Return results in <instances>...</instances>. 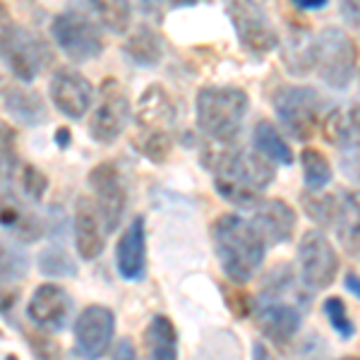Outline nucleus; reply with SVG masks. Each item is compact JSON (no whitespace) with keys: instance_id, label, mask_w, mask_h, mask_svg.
I'll return each instance as SVG.
<instances>
[{"instance_id":"c9c22d12","label":"nucleus","mask_w":360,"mask_h":360,"mask_svg":"<svg viewBox=\"0 0 360 360\" xmlns=\"http://www.w3.org/2000/svg\"><path fill=\"white\" fill-rule=\"evenodd\" d=\"M15 142H17L15 127L0 120V154H15Z\"/></svg>"},{"instance_id":"7c9ffc66","label":"nucleus","mask_w":360,"mask_h":360,"mask_svg":"<svg viewBox=\"0 0 360 360\" xmlns=\"http://www.w3.org/2000/svg\"><path fill=\"white\" fill-rule=\"evenodd\" d=\"M39 269L44 276H75L77 274V262L63 248H46L39 255Z\"/></svg>"},{"instance_id":"72a5a7b5","label":"nucleus","mask_w":360,"mask_h":360,"mask_svg":"<svg viewBox=\"0 0 360 360\" xmlns=\"http://www.w3.org/2000/svg\"><path fill=\"white\" fill-rule=\"evenodd\" d=\"M20 188L27 200L39 202L44 200L46 190H49V178H46L41 168H37L34 164H25L20 171Z\"/></svg>"},{"instance_id":"c03bdc74","label":"nucleus","mask_w":360,"mask_h":360,"mask_svg":"<svg viewBox=\"0 0 360 360\" xmlns=\"http://www.w3.org/2000/svg\"><path fill=\"white\" fill-rule=\"evenodd\" d=\"M339 360H360V358H353V356H351V358H339Z\"/></svg>"},{"instance_id":"f704fd0d","label":"nucleus","mask_w":360,"mask_h":360,"mask_svg":"<svg viewBox=\"0 0 360 360\" xmlns=\"http://www.w3.org/2000/svg\"><path fill=\"white\" fill-rule=\"evenodd\" d=\"M15 29H17V25L13 20V13H10L8 5L0 0V56H3V49L8 46L10 39H13Z\"/></svg>"},{"instance_id":"6ab92c4d","label":"nucleus","mask_w":360,"mask_h":360,"mask_svg":"<svg viewBox=\"0 0 360 360\" xmlns=\"http://www.w3.org/2000/svg\"><path fill=\"white\" fill-rule=\"evenodd\" d=\"M137 130H168L176 123V103L161 84H149L137 98Z\"/></svg>"},{"instance_id":"aec40b11","label":"nucleus","mask_w":360,"mask_h":360,"mask_svg":"<svg viewBox=\"0 0 360 360\" xmlns=\"http://www.w3.org/2000/svg\"><path fill=\"white\" fill-rule=\"evenodd\" d=\"M322 135L334 147H344L346 152L360 149V103L332 108L322 120Z\"/></svg>"},{"instance_id":"4468645a","label":"nucleus","mask_w":360,"mask_h":360,"mask_svg":"<svg viewBox=\"0 0 360 360\" xmlns=\"http://www.w3.org/2000/svg\"><path fill=\"white\" fill-rule=\"evenodd\" d=\"M27 315L44 332H63L72 315V298L65 288L56 283H44V286H37V291L29 298Z\"/></svg>"},{"instance_id":"79ce46f5","label":"nucleus","mask_w":360,"mask_h":360,"mask_svg":"<svg viewBox=\"0 0 360 360\" xmlns=\"http://www.w3.org/2000/svg\"><path fill=\"white\" fill-rule=\"evenodd\" d=\"M56 142L60 144V147H68V144H70V130H68V127H58V130H56Z\"/></svg>"},{"instance_id":"c756f323","label":"nucleus","mask_w":360,"mask_h":360,"mask_svg":"<svg viewBox=\"0 0 360 360\" xmlns=\"http://www.w3.org/2000/svg\"><path fill=\"white\" fill-rule=\"evenodd\" d=\"M305 214L319 226H334L336 214H339V200L334 195H317V193H305L300 197Z\"/></svg>"},{"instance_id":"cd10ccee","label":"nucleus","mask_w":360,"mask_h":360,"mask_svg":"<svg viewBox=\"0 0 360 360\" xmlns=\"http://www.w3.org/2000/svg\"><path fill=\"white\" fill-rule=\"evenodd\" d=\"M300 161H303V176H305V185L312 190V193H317V190L327 188L329 183H332V164H329V159L324 156L319 149H312L307 147L303 149V154H300Z\"/></svg>"},{"instance_id":"2eb2a0df","label":"nucleus","mask_w":360,"mask_h":360,"mask_svg":"<svg viewBox=\"0 0 360 360\" xmlns=\"http://www.w3.org/2000/svg\"><path fill=\"white\" fill-rule=\"evenodd\" d=\"M255 319H257L259 329H262L266 339L283 346L298 334L300 324H303V310L298 305L288 303V300L259 298Z\"/></svg>"},{"instance_id":"ddd939ff","label":"nucleus","mask_w":360,"mask_h":360,"mask_svg":"<svg viewBox=\"0 0 360 360\" xmlns=\"http://www.w3.org/2000/svg\"><path fill=\"white\" fill-rule=\"evenodd\" d=\"M53 106L70 120H79L94 103V84L72 68H60L49 84Z\"/></svg>"},{"instance_id":"dca6fc26","label":"nucleus","mask_w":360,"mask_h":360,"mask_svg":"<svg viewBox=\"0 0 360 360\" xmlns=\"http://www.w3.org/2000/svg\"><path fill=\"white\" fill-rule=\"evenodd\" d=\"M250 224H252V229L257 231V236L262 238L266 248H274L291 240L298 219H295L293 207H288L283 200H262L255 207Z\"/></svg>"},{"instance_id":"58836bf2","label":"nucleus","mask_w":360,"mask_h":360,"mask_svg":"<svg viewBox=\"0 0 360 360\" xmlns=\"http://www.w3.org/2000/svg\"><path fill=\"white\" fill-rule=\"evenodd\" d=\"M344 286H346V291H348V293H353L356 298H360V276H358V274L348 271L346 278H344Z\"/></svg>"},{"instance_id":"37998d69","label":"nucleus","mask_w":360,"mask_h":360,"mask_svg":"<svg viewBox=\"0 0 360 360\" xmlns=\"http://www.w3.org/2000/svg\"><path fill=\"white\" fill-rule=\"evenodd\" d=\"M166 3L173 5V8H190V5H197L202 0H166Z\"/></svg>"},{"instance_id":"20e7f679","label":"nucleus","mask_w":360,"mask_h":360,"mask_svg":"<svg viewBox=\"0 0 360 360\" xmlns=\"http://www.w3.org/2000/svg\"><path fill=\"white\" fill-rule=\"evenodd\" d=\"M358 63V49L344 29L327 27L315 37L312 70H317L319 79L334 89H346L353 79Z\"/></svg>"},{"instance_id":"4c0bfd02","label":"nucleus","mask_w":360,"mask_h":360,"mask_svg":"<svg viewBox=\"0 0 360 360\" xmlns=\"http://www.w3.org/2000/svg\"><path fill=\"white\" fill-rule=\"evenodd\" d=\"M344 17L360 25V0H344Z\"/></svg>"},{"instance_id":"f257e3e1","label":"nucleus","mask_w":360,"mask_h":360,"mask_svg":"<svg viewBox=\"0 0 360 360\" xmlns=\"http://www.w3.org/2000/svg\"><path fill=\"white\" fill-rule=\"evenodd\" d=\"M214 188L226 202L243 209H255L262 202V190L276 178V168L259 152L231 149L214 154Z\"/></svg>"},{"instance_id":"f3484780","label":"nucleus","mask_w":360,"mask_h":360,"mask_svg":"<svg viewBox=\"0 0 360 360\" xmlns=\"http://www.w3.org/2000/svg\"><path fill=\"white\" fill-rule=\"evenodd\" d=\"M115 266L125 281H142L147 274V231L144 219L135 217L115 248Z\"/></svg>"},{"instance_id":"f8f14e48","label":"nucleus","mask_w":360,"mask_h":360,"mask_svg":"<svg viewBox=\"0 0 360 360\" xmlns=\"http://www.w3.org/2000/svg\"><path fill=\"white\" fill-rule=\"evenodd\" d=\"M3 58L15 77L22 82H34L46 70V65H51V60H53L49 44L22 27L15 29L13 39L3 49Z\"/></svg>"},{"instance_id":"2f4dec72","label":"nucleus","mask_w":360,"mask_h":360,"mask_svg":"<svg viewBox=\"0 0 360 360\" xmlns=\"http://www.w3.org/2000/svg\"><path fill=\"white\" fill-rule=\"evenodd\" d=\"M29 271V257L22 250H17L8 243H0V283L25 278Z\"/></svg>"},{"instance_id":"bb28decb","label":"nucleus","mask_w":360,"mask_h":360,"mask_svg":"<svg viewBox=\"0 0 360 360\" xmlns=\"http://www.w3.org/2000/svg\"><path fill=\"white\" fill-rule=\"evenodd\" d=\"M132 147L154 164H164L173 149V137L168 130H137Z\"/></svg>"},{"instance_id":"1a4fd4ad","label":"nucleus","mask_w":360,"mask_h":360,"mask_svg":"<svg viewBox=\"0 0 360 360\" xmlns=\"http://www.w3.org/2000/svg\"><path fill=\"white\" fill-rule=\"evenodd\" d=\"M130 98L120 89L118 79H106L98 89V103L89 118V135L101 144H111L130 123Z\"/></svg>"},{"instance_id":"473e14b6","label":"nucleus","mask_w":360,"mask_h":360,"mask_svg":"<svg viewBox=\"0 0 360 360\" xmlns=\"http://www.w3.org/2000/svg\"><path fill=\"white\" fill-rule=\"evenodd\" d=\"M322 310H324V317L329 319V324L336 329V334H339L341 339H351V336L356 334V327H353L351 317H348L346 303L339 295H332V298L324 300Z\"/></svg>"},{"instance_id":"a211bd4d","label":"nucleus","mask_w":360,"mask_h":360,"mask_svg":"<svg viewBox=\"0 0 360 360\" xmlns=\"http://www.w3.org/2000/svg\"><path fill=\"white\" fill-rule=\"evenodd\" d=\"M103 248H106V231L96 205L89 197H79L75 209V250L84 262H91L103 252Z\"/></svg>"},{"instance_id":"9d476101","label":"nucleus","mask_w":360,"mask_h":360,"mask_svg":"<svg viewBox=\"0 0 360 360\" xmlns=\"http://www.w3.org/2000/svg\"><path fill=\"white\" fill-rule=\"evenodd\" d=\"M89 188L94 193V205L96 212L101 217L103 231L106 233H113L118 229L120 219L125 214V205H127V193L123 178H120V171L113 161H103V164L94 166L89 171Z\"/></svg>"},{"instance_id":"0eeeda50","label":"nucleus","mask_w":360,"mask_h":360,"mask_svg":"<svg viewBox=\"0 0 360 360\" xmlns=\"http://www.w3.org/2000/svg\"><path fill=\"white\" fill-rule=\"evenodd\" d=\"M229 20L243 49L255 56L278 49V34L257 0H229Z\"/></svg>"},{"instance_id":"b1692460","label":"nucleus","mask_w":360,"mask_h":360,"mask_svg":"<svg viewBox=\"0 0 360 360\" xmlns=\"http://www.w3.org/2000/svg\"><path fill=\"white\" fill-rule=\"evenodd\" d=\"M125 56L139 68H156L164 58V41L152 27H139L127 37Z\"/></svg>"},{"instance_id":"5701e85b","label":"nucleus","mask_w":360,"mask_h":360,"mask_svg":"<svg viewBox=\"0 0 360 360\" xmlns=\"http://www.w3.org/2000/svg\"><path fill=\"white\" fill-rule=\"evenodd\" d=\"M91 20L106 32L123 37L132 27V3L130 0H86Z\"/></svg>"},{"instance_id":"412c9836","label":"nucleus","mask_w":360,"mask_h":360,"mask_svg":"<svg viewBox=\"0 0 360 360\" xmlns=\"http://www.w3.org/2000/svg\"><path fill=\"white\" fill-rule=\"evenodd\" d=\"M5 108L22 125L37 127L46 123V106L41 96L25 84H15L5 89Z\"/></svg>"},{"instance_id":"e433bc0d","label":"nucleus","mask_w":360,"mask_h":360,"mask_svg":"<svg viewBox=\"0 0 360 360\" xmlns=\"http://www.w3.org/2000/svg\"><path fill=\"white\" fill-rule=\"evenodd\" d=\"M113 360H137V351L130 339H120L118 344H115Z\"/></svg>"},{"instance_id":"a19ab883","label":"nucleus","mask_w":360,"mask_h":360,"mask_svg":"<svg viewBox=\"0 0 360 360\" xmlns=\"http://www.w3.org/2000/svg\"><path fill=\"white\" fill-rule=\"evenodd\" d=\"M252 360H276V358L271 356V351L264 344H255V348H252Z\"/></svg>"},{"instance_id":"7ed1b4c3","label":"nucleus","mask_w":360,"mask_h":360,"mask_svg":"<svg viewBox=\"0 0 360 360\" xmlns=\"http://www.w3.org/2000/svg\"><path fill=\"white\" fill-rule=\"evenodd\" d=\"M250 98L238 86H202L195 101L197 125L217 142H231L240 132Z\"/></svg>"},{"instance_id":"6e6552de","label":"nucleus","mask_w":360,"mask_h":360,"mask_svg":"<svg viewBox=\"0 0 360 360\" xmlns=\"http://www.w3.org/2000/svg\"><path fill=\"white\" fill-rule=\"evenodd\" d=\"M300 281L305 288L324 291L339 274V255L322 231H305L298 243Z\"/></svg>"},{"instance_id":"f03ea898","label":"nucleus","mask_w":360,"mask_h":360,"mask_svg":"<svg viewBox=\"0 0 360 360\" xmlns=\"http://www.w3.org/2000/svg\"><path fill=\"white\" fill-rule=\"evenodd\" d=\"M212 243L224 274L233 283H248L264 262L266 245L252 224L238 214H221L212 226Z\"/></svg>"},{"instance_id":"393cba45","label":"nucleus","mask_w":360,"mask_h":360,"mask_svg":"<svg viewBox=\"0 0 360 360\" xmlns=\"http://www.w3.org/2000/svg\"><path fill=\"white\" fill-rule=\"evenodd\" d=\"M149 360H178V332L166 315H154L144 334Z\"/></svg>"},{"instance_id":"39448f33","label":"nucleus","mask_w":360,"mask_h":360,"mask_svg":"<svg viewBox=\"0 0 360 360\" xmlns=\"http://www.w3.org/2000/svg\"><path fill=\"white\" fill-rule=\"evenodd\" d=\"M51 34L58 49L72 63L94 60L103 53L101 27L79 10H65L51 22Z\"/></svg>"},{"instance_id":"a18cd8bd","label":"nucleus","mask_w":360,"mask_h":360,"mask_svg":"<svg viewBox=\"0 0 360 360\" xmlns=\"http://www.w3.org/2000/svg\"><path fill=\"white\" fill-rule=\"evenodd\" d=\"M8 360H17V358L15 356H8Z\"/></svg>"},{"instance_id":"ea45409f","label":"nucleus","mask_w":360,"mask_h":360,"mask_svg":"<svg viewBox=\"0 0 360 360\" xmlns=\"http://www.w3.org/2000/svg\"><path fill=\"white\" fill-rule=\"evenodd\" d=\"M291 3L300 10H319V8H324L329 0H291Z\"/></svg>"},{"instance_id":"4be33fe9","label":"nucleus","mask_w":360,"mask_h":360,"mask_svg":"<svg viewBox=\"0 0 360 360\" xmlns=\"http://www.w3.org/2000/svg\"><path fill=\"white\" fill-rule=\"evenodd\" d=\"M336 233L348 255L360 262V193H348L339 200V214H336Z\"/></svg>"},{"instance_id":"423d86ee","label":"nucleus","mask_w":360,"mask_h":360,"mask_svg":"<svg viewBox=\"0 0 360 360\" xmlns=\"http://www.w3.org/2000/svg\"><path fill=\"white\" fill-rule=\"evenodd\" d=\"M274 111L288 135L307 142L319 125L322 98L312 86H281L274 94Z\"/></svg>"},{"instance_id":"9b49d317","label":"nucleus","mask_w":360,"mask_h":360,"mask_svg":"<svg viewBox=\"0 0 360 360\" xmlns=\"http://www.w3.org/2000/svg\"><path fill=\"white\" fill-rule=\"evenodd\" d=\"M115 336V315L106 305H89L75 322V351L84 360H98L111 351Z\"/></svg>"},{"instance_id":"c85d7f7f","label":"nucleus","mask_w":360,"mask_h":360,"mask_svg":"<svg viewBox=\"0 0 360 360\" xmlns=\"http://www.w3.org/2000/svg\"><path fill=\"white\" fill-rule=\"evenodd\" d=\"M312 53H315V37L310 32H295L286 51V68L293 75H307L312 70Z\"/></svg>"},{"instance_id":"a878e982","label":"nucleus","mask_w":360,"mask_h":360,"mask_svg":"<svg viewBox=\"0 0 360 360\" xmlns=\"http://www.w3.org/2000/svg\"><path fill=\"white\" fill-rule=\"evenodd\" d=\"M252 139H255V149H257L264 159H269L271 164H281V166L293 164L291 147H288V142L281 137V132H278L271 123L262 120V123L255 125Z\"/></svg>"}]
</instances>
